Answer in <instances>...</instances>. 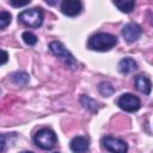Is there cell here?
I'll use <instances>...</instances> for the list:
<instances>
[{
	"mask_svg": "<svg viewBox=\"0 0 153 153\" xmlns=\"http://www.w3.org/2000/svg\"><path fill=\"white\" fill-rule=\"evenodd\" d=\"M117 43L116 36L108 33V32H99L96 35H92L88 38L87 45L92 50L97 51H108L111 48H114Z\"/></svg>",
	"mask_w": 153,
	"mask_h": 153,
	"instance_id": "obj_1",
	"label": "cell"
},
{
	"mask_svg": "<svg viewBox=\"0 0 153 153\" xmlns=\"http://www.w3.org/2000/svg\"><path fill=\"white\" fill-rule=\"evenodd\" d=\"M20 23L29 27H38L43 23V12L41 8L33 7L31 10H25L18 14Z\"/></svg>",
	"mask_w": 153,
	"mask_h": 153,
	"instance_id": "obj_2",
	"label": "cell"
},
{
	"mask_svg": "<svg viewBox=\"0 0 153 153\" xmlns=\"http://www.w3.org/2000/svg\"><path fill=\"white\" fill-rule=\"evenodd\" d=\"M33 140H35V143L42 149H51V148H54V146L57 142V137H56L55 133L48 128L39 129L35 134Z\"/></svg>",
	"mask_w": 153,
	"mask_h": 153,
	"instance_id": "obj_3",
	"label": "cell"
},
{
	"mask_svg": "<svg viewBox=\"0 0 153 153\" xmlns=\"http://www.w3.org/2000/svg\"><path fill=\"white\" fill-rule=\"evenodd\" d=\"M49 49H50V51H51L55 56H57L59 59H61V60L66 63L67 67H69V68H72V69H75V68L78 67V63H76L75 59H74L73 55L63 47L62 43H60V42H57V41H54V42H51V43L49 44Z\"/></svg>",
	"mask_w": 153,
	"mask_h": 153,
	"instance_id": "obj_4",
	"label": "cell"
},
{
	"mask_svg": "<svg viewBox=\"0 0 153 153\" xmlns=\"http://www.w3.org/2000/svg\"><path fill=\"white\" fill-rule=\"evenodd\" d=\"M117 105L127 112H135L140 109L141 102L136 96H134L131 93H123L117 99Z\"/></svg>",
	"mask_w": 153,
	"mask_h": 153,
	"instance_id": "obj_5",
	"label": "cell"
},
{
	"mask_svg": "<svg viewBox=\"0 0 153 153\" xmlns=\"http://www.w3.org/2000/svg\"><path fill=\"white\" fill-rule=\"evenodd\" d=\"M102 142H103V146L111 153H127L128 152V145L118 137L105 136L103 137Z\"/></svg>",
	"mask_w": 153,
	"mask_h": 153,
	"instance_id": "obj_6",
	"label": "cell"
},
{
	"mask_svg": "<svg viewBox=\"0 0 153 153\" xmlns=\"http://www.w3.org/2000/svg\"><path fill=\"white\" fill-rule=\"evenodd\" d=\"M60 8H61L63 14L69 16V17H74L81 12L82 4L79 0H65L61 2Z\"/></svg>",
	"mask_w": 153,
	"mask_h": 153,
	"instance_id": "obj_7",
	"label": "cell"
},
{
	"mask_svg": "<svg viewBox=\"0 0 153 153\" xmlns=\"http://www.w3.org/2000/svg\"><path fill=\"white\" fill-rule=\"evenodd\" d=\"M141 32H142L141 27L135 23H129V24L124 25L122 29V36L129 43L135 42L141 36Z\"/></svg>",
	"mask_w": 153,
	"mask_h": 153,
	"instance_id": "obj_8",
	"label": "cell"
},
{
	"mask_svg": "<svg viewBox=\"0 0 153 153\" xmlns=\"http://www.w3.org/2000/svg\"><path fill=\"white\" fill-rule=\"evenodd\" d=\"M69 146L74 153H86L88 149V140L84 136H75L71 141Z\"/></svg>",
	"mask_w": 153,
	"mask_h": 153,
	"instance_id": "obj_9",
	"label": "cell"
},
{
	"mask_svg": "<svg viewBox=\"0 0 153 153\" xmlns=\"http://www.w3.org/2000/svg\"><path fill=\"white\" fill-rule=\"evenodd\" d=\"M137 68V63L134 61V59L131 57H124L118 63V71L122 73V74H128V73H131L134 71H136Z\"/></svg>",
	"mask_w": 153,
	"mask_h": 153,
	"instance_id": "obj_10",
	"label": "cell"
},
{
	"mask_svg": "<svg viewBox=\"0 0 153 153\" xmlns=\"http://www.w3.org/2000/svg\"><path fill=\"white\" fill-rule=\"evenodd\" d=\"M135 86L136 88L145 93V94H149L151 93V90H152V84H151V80L145 76V75H137L136 79H135Z\"/></svg>",
	"mask_w": 153,
	"mask_h": 153,
	"instance_id": "obj_11",
	"label": "cell"
},
{
	"mask_svg": "<svg viewBox=\"0 0 153 153\" xmlns=\"http://www.w3.org/2000/svg\"><path fill=\"white\" fill-rule=\"evenodd\" d=\"M114 5L124 13H130L134 7H135V2L131 0H122V1H114Z\"/></svg>",
	"mask_w": 153,
	"mask_h": 153,
	"instance_id": "obj_12",
	"label": "cell"
},
{
	"mask_svg": "<svg viewBox=\"0 0 153 153\" xmlns=\"http://www.w3.org/2000/svg\"><path fill=\"white\" fill-rule=\"evenodd\" d=\"M80 102H81V104L84 105V108H86L87 110H90V111H92V112H97V111H98V108H99L98 103H97L94 99L90 98L88 96H81Z\"/></svg>",
	"mask_w": 153,
	"mask_h": 153,
	"instance_id": "obj_13",
	"label": "cell"
},
{
	"mask_svg": "<svg viewBox=\"0 0 153 153\" xmlns=\"http://www.w3.org/2000/svg\"><path fill=\"white\" fill-rule=\"evenodd\" d=\"M11 80L17 85H23L24 86L29 82L30 78H29V74H26L24 72H17V73H13L11 75Z\"/></svg>",
	"mask_w": 153,
	"mask_h": 153,
	"instance_id": "obj_14",
	"label": "cell"
},
{
	"mask_svg": "<svg viewBox=\"0 0 153 153\" xmlns=\"http://www.w3.org/2000/svg\"><path fill=\"white\" fill-rule=\"evenodd\" d=\"M98 90H99L100 94H103L104 97H110L115 93V87L110 82H106V81L100 82L98 86Z\"/></svg>",
	"mask_w": 153,
	"mask_h": 153,
	"instance_id": "obj_15",
	"label": "cell"
},
{
	"mask_svg": "<svg viewBox=\"0 0 153 153\" xmlns=\"http://www.w3.org/2000/svg\"><path fill=\"white\" fill-rule=\"evenodd\" d=\"M22 38H23V41H24L27 45H35V44L37 43V36H36L35 33L30 32V31H25V32H23Z\"/></svg>",
	"mask_w": 153,
	"mask_h": 153,
	"instance_id": "obj_16",
	"label": "cell"
},
{
	"mask_svg": "<svg viewBox=\"0 0 153 153\" xmlns=\"http://www.w3.org/2000/svg\"><path fill=\"white\" fill-rule=\"evenodd\" d=\"M11 23V14L6 11H1L0 13V24H1V29H6L7 25Z\"/></svg>",
	"mask_w": 153,
	"mask_h": 153,
	"instance_id": "obj_17",
	"label": "cell"
},
{
	"mask_svg": "<svg viewBox=\"0 0 153 153\" xmlns=\"http://www.w3.org/2000/svg\"><path fill=\"white\" fill-rule=\"evenodd\" d=\"M10 4L14 7H22V6H25V5H29L30 4V0H25V1H18V0H10Z\"/></svg>",
	"mask_w": 153,
	"mask_h": 153,
	"instance_id": "obj_18",
	"label": "cell"
},
{
	"mask_svg": "<svg viewBox=\"0 0 153 153\" xmlns=\"http://www.w3.org/2000/svg\"><path fill=\"white\" fill-rule=\"evenodd\" d=\"M7 61V53L5 50H2V61H1V65H5Z\"/></svg>",
	"mask_w": 153,
	"mask_h": 153,
	"instance_id": "obj_19",
	"label": "cell"
},
{
	"mask_svg": "<svg viewBox=\"0 0 153 153\" xmlns=\"http://www.w3.org/2000/svg\"><path fill=\"white\" fill-rule=\"evenodd\" d=\"M22 153H32V152H30V151H24V152H22Z\"/></svg>",
	"mask_w": 153,
	"mask_h": 153,
	"instance_id": "obj_20",
	"label": "cell"
},
{
	"mask_svg": "<svg viewBox=\"0 0 153 153\" xmlns=\"http://www.w3.org/2000/svg\"><path fill=\"white\" fill-rule=\"evenodd\" d=\"M55 153H59V152H55Z\"/></svg>",
	"mask_w": 153,
	"mask_h": 153,
	"instance_id": "obj_21",
	"label": "cell"
}]
</instances>
